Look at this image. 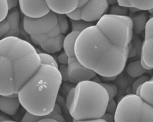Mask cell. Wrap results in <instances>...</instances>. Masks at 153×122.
Wrapping results in <instances>:
<instances>
[{
  "instance_id": "14",
  "label": "cell",
  "mask_w": 153,
  "mask_h": 122,
  "mask_svg": "<svg viewBox=\"0 0 153 122\" xmlns=\"http://www.w3.org/2000/svg\"><path fill=\"white\" fill-rule=\"evenodd\" d=\"M141 58L148 66L153 67V37L145 39L141 49Z\"/></svg>"
},
{
  "instance_id": "22",
  "label": "cell",
  "mask_w": 153,
  "mask_h": 122,
  "mask_svg": "<svg viewBox=\"0 0 153 122\" xmlns=\"http://www.w3.org/2000/svg\"><path fill=\"white\" fill-rule=\"evenodd\" d=\"M72 32H82L87 28L94 25L93 23L87 22L83 20H71Z\"/></svg>"
},
{
  "instance_id": "18",
  "label": "cell",
  "mask_w": 153,
  "mask_h": 122,
  "mask_svg": "<svg viewBox=\"0 0 153 122\" xmlns=\"http://www.w3.org/2000/svg\"><path fill=\"white\" fill-rule=\"evenodd\" d=\"M140 96L145 102L153 107V79L142 85Z\"/></svg>"
},
{
  "instance_id": "3",
  "label": "cell",
  "mask_w": 153,
  "mask_h": 122,
  "mask_svg": "<svg viewBox=\"0 0 153 122\" xmlns=\"http://www.w3.org/2000/svg\"><path fill=\"white\" fill-rule=\"evenodd\" d=\"M62 82L59 68L41 64L18 93L21 105L29 113L44 116L53 112Z\"/></svg>"
},
{
  "instance_id": "40",
  "label": "cell",
  "mask_w": 153,
  "mask_h": 122,
  "mask_svg": "<svg viewBox=\"0 0 153 122\" xmlns=\"http://www.w3.org/2000/svg\"><path fill=\"white\" fill-rule=\"evenodd\" d=\"M10 119L5 115H4L3 114H1V117H0V122L4 121H6V120H10Z\"/></svg>"
},
{
  "instance_id": "25",
  "label": "cell",
  "mask_w": 153,
  "mask_h": 122,
  "mask_svg": "<svg viewBox=\"0 0 153 122\" xmlns=\"http://www.w3.org/2000/svg\"><path fill=\"white\" fill-rule=\"evenodd\" d=\"M128 12V8L120 6L118 4L117 5H113L109 9V14L115 15H126Z\"/></svg>"
},
{
  "instance_id": "24",
  "label": "cell",
  "mask_w": 153,
  "mask_h": 122,
  "mask_svg": "<svg viewBox=\"0 0 153 122\" xmlns=\"http://www.w3.org/2000/svg\"><path fill=\"white\" fill-rule=\"evenodd\" d=\"M58 22L61 29L62 34L65 35L67 33L69 29V26L67 19L66 15H62V14H57Z\"/></svg>"
},
{
  "instance_id": "33",
  "label": "cell",
  "mask_w": 153,
  "mask_h": 122,
  "mask_svg": "<svg viewBox=\"0 0 153 122\" xmlns=\"http://www.w3.org/2000/svg\"><path fill=\"white\" fill-rule=\"evenodd\" d=\"M57 60L59 63L60 64V65H68L69 57H68L66 54L63 51L59 55V56L57 57Z\"/></svg>"
},
{
  "instance_id": "42",
  "label": "cell",
  "mask_w": 153,
  "mask_h": 122,
  "mask_svg": "<svg viewBox=\"0 0 153 122\" xmlns=\"http://www.w3.org/2000/svg\"><path fill=\"white\" fill-rule=\"evenodd\" d=\"M2 122H17V121H13V120H6V121H2Z\"/></svg>"
},
{
  "instance_id": "38",
  "label": "cell",
  "mask_w": 153,
  "mask_h": 122,
  "mask_svg": "<svg viewBox=\"0 0 153 122\" xmlns=\"http://www.w3.org/2000/svg\"><path fill=\"white\" fill-rule=\"evenodd\" d=\"M140 62H141V65H142V67H143L145 70H147V71H149V70H153V67H151L148 66V65L144 62V61L142 60V58H140Z\"/></svg>"
},
{
  "instance_id": "41",
  "label": "cell",
  "mask_w": 153,
  "mask_h": 122,
  "mask_svg": "<svg viewBox=\"0 0 153 122\" xmlns=\"http://www.w3.org/2000/svg\"><path fill=\"white\" fill-rule=\"evenodd\" d=\"M109 4H117V1H108Z\"/></svg>"
},
{
  "instance_id": "7",
  "label": "cell",
  "mask_w": 153,
  "mask_h": 122,
  "mask_svg": "<svg viewBox=\"0 0 153 122\" xmlns=\"http://www.w3.org/2000/svg\"><path fill=\"white\" fill-rule=\"evenodd\" d=\"M108 8V1H79L78 7L66 16L72 20L97 22L106 14Z\"/></svg>"
},
{
  "instance_id": "28",
  "label": "cell",
  "mask_w": 153,
  "mask_h": 122,
  "mask_svg": "<svg viewBox=\"0 0 153 122\" xmlns=\"http://www.w3.org/2000/svg\"><path fill=\"white\" fill-rule=\"evenodd\" d=\"M152 37H153V16L149 18L145 30V39Z\"/></svg>"
},
{
  "instance_id": "16",
  "label": "cell",
  "mask_w": 153,
  "mask_h": 122,
  "mask_svg": "<svg viewBox=\"0 0 153 122\" xmlns=\"http://www.w3.org/2000/svg\"><path fill=\"white\" fill-rule=\"evenodd\" d=\"M45 118H52L54 120H56L59 122H66L65 119L62 116V115L59 114L55 109H54L51 113L44 116L35 115L26 111L22 119L21 120V122H38L39 121Z\"/></svg>"
},
{
  "instance_id": "36",
  "label": "cell",
  "mask_w": 153,
  "mask_h": 122,
  "mask_svg": "<svg viewBox=\"0 0 153 122\" xmlns=\"http://www.w3.org/2000/svg\"><path fill=\"white\" fill-rule=\"evenodd\" d=\"M7 2H8V8H9V11L16 8L17 4L19 3V1H16V0H7Z\"/></svg>"
},
{
  "instance_id": "27",
  "label": "cell",
  "mask_w": 153,
  "mask_h": 122,
  "mask_svg": "<svg viewBox=\"0 0 153 122\" xmlns=\"http://www.w3.org/2000/svg\"><path fill=\"white\" fill-rule=\"evenodd\" d=\"M9 12L7 0L0 1V21L6 18Z\"/></svg>"
},
{
  "instance_id": "35",
  "label": "cell",
  "mask_w": 153,
  "mask_h": 122,
  "mask_svg": "<svg viewBox=\"0 0 153 122\" xmlns=\"http://www.w3.org/2000/svg\"><path fill=\"white\" fill-rule=\"evenodd\" d=\"M103 120H105L106 122H115L114 121V115L109 113L106 112L103 117H102Z\"/></svg>"
},
{
  "instance_id": "8",
  "label": "cell",
  "mask_w": 153,
  "mask_h": 122,
  "mask_svg": "<svg viewBox=\"0 0 153 122\" xmlns=\"http://www.w3.org/2000/svg\"><path fill=\"white\" fill-rule=\"evenodd\" d=\"M20 9L25 16L31 18L42 17L51 10L45 1H19Z\"/></svg>"
},
{
  "instance_id": "9",
  "label": "cell",
  "mask_w": 153,
  "mask_h": 122,
  "mask_svg": "<svg viewBox=\"0 0 153 122\" xmlns=\"http://www.w3.org/2000/svg\"><path fill=\"white\" fill-rule=\"evenodd\" d=\"M69 81L74 83L91 80L96 77V73L84 66L78 60L68 64Z\"/></svg>"
},
{
  "instance_id": "32",
  "label": "cell",
  "mask_w": 153,
  "mask_h": 122,
  "mask_svg": "<svg viewBox=\"0 0 153 122\" xmlns=\"http://www.w3.org/2000/svg\"><path fill=\"white\" fill-rule=\"evenodd\" d=\"M59 70L60 73L62 81L69 80L68 77V65H60L59 66Z\"/></svg>"
},
{
  "instance_id": "30",
  "label": "cell",
  "mask_w": 153,
  "mask_h": 122,
  "mask_svg": "<svg viewBox=\"0 0 153 122\" xmlns=\"http://www.w3.org/2000/svg\"><path fill=\"white\" fill-rule=\"evenodd\" d=\"M10 30V26L8 20L5 18L0 21V37L4 38Z\"/></svg>"
},
{
  "instance_id": "19",
  "label": "cell",
  "mask_w": 153,
  "mask_h": 122,
  "mask_svg": "<svg viewBox=\"0 0 153 122\" xmlns=\"http://www.w3.org/2000/svg\"><path fill=\"white\" fill-rule=\"evenodd\" d=\"M147 70L142 67L140 60L130 62L127 67V72L128 74L133 78H138L142 76L143 74Z\"/></svg>"
},
{
  "instance_id": "17",
  "label": "cell",
  "mask_w": 153,
  "mask_h": 122,
  "mask_svg": "<svg viewBox=\"0 0 153 122\" xmlns=\"http://www.w3.org/2000/svg\"><path fill=\"white\" fill-rule=\"evenodd\" d=\"M148 17L149 15L146 12H140L131 17L133 22V30L136 34H140L145 31L149 20Z\"/></svg>"
},
{
  "instance_id": "12",
  "label": "cell",
  "mask_w": 153,
  "mask_h": 122,
  "mask_svg": "<svg viewBox=\"0 0 153 122\" xmlns=\"http://www.w3.org/2000/svg\"><path fill=\"white\" fill-rule=\"evenodd\" d=\"M6 19L8 20L9 23L10 30L4 37L10 36L17 37V36L19 35L20 30V14L18 8L16 7L10 10L6 17Z\"/></svg>"
},
{
  "instance_id": "23",
  "label": "cell",
  "mask_w": 153,
  "mask_h": 122,
  "mask_svg": "<svg viewBox=\"0 0 153 122\" xmlns=\"http://www.w3.org/2000/svg\"><path fill=\"white\" fill-rule=\"evenodd\" d=\"M41 59V64L42 65H50L54 66L59 68V65L54 58L48 54L47 53H38Z\"/></svg>"
},
{
  "instance_id": "11",
  "label": "cell",
  "mask_w": 153,
  "mask_h": 122,
  "mask_svg": "<svg viewBox=\"0 0 153 122\" xmlns=\"http://www.w3.org/2000/svg\"><path fill=\"white\" fill-rule=\"evenodd\" d=\"M20 105L18 94L0 96V109L5 114L9 115L16 114Z\"/></svg>"
},
{
  "instance_id": "13",
  "label": "cell",
  "mask_w": 153,
  "mask_h": 122,
  "mask_svg": "<svg viewBox=\"0 0 153 122\" xmlns=\"http://www.w3.org/2000/svg\"><path fill=\"white\" fill-rule=\"evenodd\" d=\"M65 35L61 34L59 36L51 38L42 43L41 48L48 54H53L60 51L63 47V42Z\"/></svg>"
},
{
  "instance_id": "37",
  "label": "cell",
  "mask_w": 153,
  "mask_h": 122,
  "mask_svg": "<svg viewBox=\"0 0 153 122\" xmlns=\"http://www.w3.org/2000/svg\"><path fill=\"white\" fill-rule=\"evenodd\" d=\"M74 122H106L103 118H97V119H92V120H81V121H76L74 120Z\"/></svg>"
},
{
  "instance_id": "21",
  "label": "cell",
  "mask_w": 153,
  "mask_h": 122,
  "mask_svg": "<svg viewBox=\"0 0 153 122\" xmlns=\"http://www.w3.org/2000/svg\"><path fill=\"white\" fill-rule=\"evenodd\" d=\"M132 7L141 11H149L153 8V1H130Z\"/></svg>"
},
{
  "instance_id": "10",
  "label": "cell",
  "mask_w": 153,
  "mask_h": 122,
  "mask_svg": "<svg viewBox=\"0 0 153 122\" xmlns=\"http://www.w3.org/2000/svg\"><path fill=\"white\" fill-rule=\"evenodd\" d=\"M51 11L56 14L67 15L74 11L78 5L79 1H45Z\"/></svg>"
},
{
  "instance_id": "4",
  "label": "cell",
  "mask_w": 153,
  "mask_h": 122,
  "mask_svg": "<svg viewBox=\"0 0 153 122\" xmlns=\"http://www.w3.org/2000/svg\"><path fill=\"white\" fill-rule=\"evenodd\" d=\"M109 95L100 83L81 82L68 93L66 106L76 121L100 118L106 113Z\"/></svg>"
},
{
  "instance_id": "29",
  "label": "cell",
  "mask_w": 153,
  "mask_h": 122,
  "mask_svg": "<svg viewBox=\"0 0 153 122\" xmlns=\"http://www.w3.org/2000/svg\"><path fill=\"white\" fill-rule=\"evenodd\" d=\"M149 80V77L145 76H142L136 79V80H135L132 85V91L133 92V93L135 94L136 91L137 90V89L138 88V87H139L140 85H142L143 84H144L145 82H146L147 81H148Z\"/></svg>"
},
{
  "instance_id": "15",
  "label": "cell",
  "mask_w": 153,
  "mask_h": 122,
  "mask_svg": "<svg viewBox=\"0 0 153 122\" xmlns=\"http://www.w3.org/2000/svg\"><path fill=\"white\" fill-rule=\"evenodd\" d=\"M81 32H71L69 33L65 37L63 42L64 52L69 58L76 57L75 51V46L76 40Z\"/></svg>"
},
{
  "instance_id": "5",
  "label": "cell",
  "mask_w": 153,
  "mask_h": 122,
  "mask_svg": "<svg viewBox=\"0 0 153 122\" xmlns=\"http://www.w3.org/2000/svg\"><path fill=\"white\" fill-rule=\"evenodd\" d=\"M23 27L32 42L39 46L62 34L57 14L51 11L46 15L38 18L24 16Z\"/></svg>"
},
{
  "instance_id": "2",
  "label": "cell",
  "mask_w": 153,
  "mask_h": 122,
  "mask_svg": "<svg viewBox=\"0 0 153 122\" xmlns=\"http://www.w3.org/2000/svg\"><path fill=\"white\" fill-rule=\"evenodd\" d=\"M41 65L39 54L29 42L10 36L0 40V95L18 94Z\"/></svg>"
},
{
  "instance_id": "43",
  "label": "cell",
  "mask_w": 153,
  "mask_h": 122,
  "mask_svg": "<svg viewBox=\"0 0 153 122\" xmlns=\"http://www.w3.org/2000/svg\"><path fill=\"white\" fill-rule=\"evenodd\" d=\"M149 12L151 15H153V8H152V10H149Z\"/></svg>"
},
{
  "instance_id": "44",
  "label": "cell",
  "mask_w": 153,
  "mask_h": 122,
  "mask_svg": "<svg viewBox=\"0 0 153 122\" xmlns=\"http://www.w3.org/2000/svg\"><path fill=\"white\" fill-rule=\"evenodd\" d=\"M151 79H153V75H152V77Z\"/></svg>"
},
{
  "instance_id": "20",
  "label": "cell",
  "mask_w": 153,
  "mask_h": 122,
  "mask_svg": "<svg viewBox=\"0 0 153 122\" xmlns=\"http://www.w3.org/2000/svg\"><path fill=\"white\" fill-rule=\"evenodd\" d=\"M140 122H153V107L145 102Z\"/></svg>"
},
{
  "instance_id": "1",
  "label": "cell",
  "mask_w": 153,
  "mask_h": 122,
  "mask_svg": "<svg viewBox=\"0 0 153 122\" xmlns=\"http://www.w3.org/2000/svg\"><path fill=\"white\" fill-rule=\"evenodd\" d=\"M133 31L129 16L106 14L81 32L75 46L76 57L99 76L115 77L126 66Z\"/></svg>"
},
{
  "instance_id": "34",
  "label": "cell",
  "mask_w": 153,
  "mask_h": 122,
  "mask_svg": "<svg viewBox=\"0 0 153 122\" xmlns=\"http://www.w3.org/2000/svg\"><path fill=\"white\" fill-rule=\"evenodd\" d=\"M117 4L125 8H132V6L130 2V1H121V0H118L117 1Z\"/></svg>"
},
{
  "instance_id": "6",
  "label": "cell",
  "mask_w": 153,
  "mask_h": 122,
  "mask_svg": "<svg viewBox=\"0 0 153 122\" xmlns=\"http://www.w3.org/2000/svg\"><path fill=\"white\" fill-rule=\"evenodd\" d=\"M144 101L134 93L123 96L117 104L115 122H140Z\"/></svg>"
},
{
  "instance_id": "31",
  "label": "cell",
  "mask_w": 153,
  "mask_h": 122,
  "mask_svg": "<svg viewBox=\"0 0 153 122\" xmlns=\"http://www.w3.org/2000/svg\"><path fill=\"white\" fill-rule=\"evenodd\" d=\"M117 105L116 104L115 100L114 99L112 100H110L108 104L106 112L114 115L117 110Z\"/></svg>"
},
{
  "instance_id": "26",
  "label": "cell",
  "mask_w": 153,
  "mask_h": 122,
  "mask_svg": "<svg viewBox=\"0 0 153 122\" xmlns=\"http://www.w3.org/2000/svg\"><path fill=\"white\" fill-rule=\"evenodd\" d=\"M100 83L106 90L109 95V101L113 99L114 97L117 93V88L116 86L112 83Z\"/></svg>"
},
{
  "instance_id": "39",
  "label": "cell",
  "mask_w": 153,
  "mask_h": 122,
  "mask_svg": "<svg viewBox=\"0 0 153 122\" xmlns=\"http://www.w3.org/2000/svg\"><path fill=\"white\" fill-rule=\"evenodd\" d=\"M38 122H59V121L52 118H45L39 121Z\"/></svg>"
}]
</instances>
